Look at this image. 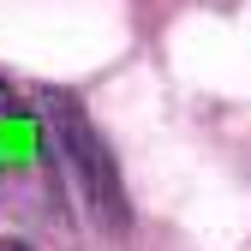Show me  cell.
<instances>
[{"instance_id":"1","label":"cell","mask_w":251,"mask_h":251,"mask_svg":"<svg viewBox=\"0 0 251 251\" xmlns=\"http://www.w3.org/2000/svg\"><path fill=\"white\" fill-rule=\"evenodd\" d=\"M42 120H48V155L66 174V185L78 192V203L90 209V222L102 233H126L132 227L126 185H120V168H114V150L102 144V132L84 114V102L66 96V90H42Z\"/></svg>"},{"instance_id":"2","label":"cell","mask_w":251,"mask_h":251,"mask_svg":"<svg viewBox=\"0 0 251 251\" xmlns=\"http://www.w3.org/2000/svg\"><path fill=\"white\" fill-rule=\"evenodd\" d=\"M48 168H54V155H48L42 102L24 96V90L0 72V185H30Z\"/></svg>"},{"instance_id":"3","label":"cell","mask_w":251,"mask_h":251,"mask_svg":"<svg viewBox=\"0 0 251 251\" xmlns=\"http://www.w3.org/2000/svg\"><path fill=\"white\" fill-rule=\"evenodd\" d=\"M0 251H36V245H24V239H6V233H0Z\"/></svg>"}]
</instances>
